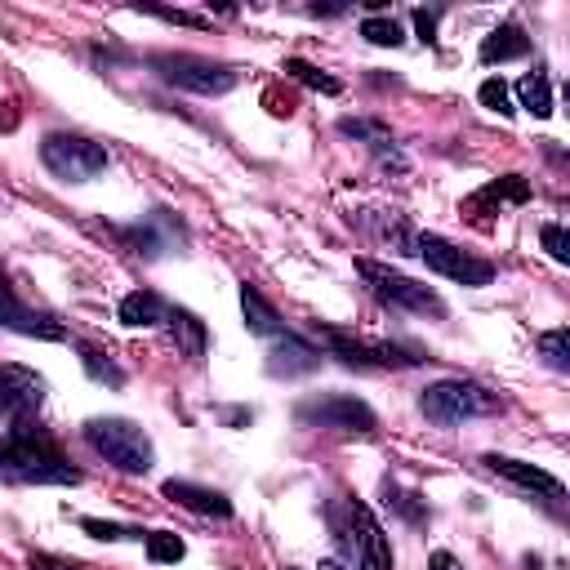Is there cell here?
<instances>
[{"instance_id":"obj_1","label":"cell","mask_w":570,"mask_h":570,"mask_svg":"<svg viewBox=\"0 0 570 570\" xmlns=\"http://www.w3.org/2000/svg\"><path fill=\"white\" fill-rule=\"evenodd\" d=\"M0 472L28 486H81V468H72L45 432H32V424L0 432Z\"/></svg>"},{"instance_id":"obj_2","label":"cell","mask_w":570,"mask_h":570,"mask_svg":"<svg viewBox=\"0 0 570 570\" xmlns=\"http://www.w3.org/2000/svg\"><path fill=\"white\" fill-rule=\"evenodd\" d=\"M335 539L344 548V557L357 566V570H393V548H388V535L384 526L375 521V512L357 499L339 503L335 508Z\"/></svg>"},{"instance_id":"obj_3","label":"cell","mask_w":570,"mask_h":570,"mask_svg":"<svg viewBox=\"0 0 570 570\" xmlns=\"http://www.w3.org/2000/svg\"><path fill=\"white\" fill-rule=\"evenodd\" d=\"M419 410H424L432 424L450 428V424H464V419L499 415L503 401H499V393H490V388H481V384H472V379H441V384L424 388Z\"/></svg>"},{"instance_id":"obj_4","label":"cell","mask_w":570,"mask_h":570,"mask_svg":"<svg viewBox=\"0 0 570 570\" xmlns=\"http://www.w3.org/2000/svg\"><path fill=\"white\" fill-rule=\"evenodd\" d=\"M357 276L370 285V295L384 299L388 308H401V313H415V317H446V304L437 291H428V285L393 272L388 263H375V258H357Z\"/></svg>"},{"instance_id":"obj_5","label":"cell","mask_w":570,"mask_h":570,"mask_svg":"<svg viewBox=\"0 0 570 570\" xmlns=\"http://www.w3.org/2000/svg\"><path fill=\"white\" fill-rule=\"evenodd\" d=\"M85 441L121 472H147L156 464V450H152V437L130 424V419H90L85 424Z\"/></svg>"},{"instance_id":"obj_6","label":"cell","mask_w":570,"mask_h":570,"mask_svg":"<svg viewBox=\"0 0 570 570\" xmlns=\"http://www.w3.org/2000/svg\"><path fill=\"white\" fill-rule=\"evenodd\" d=\"M41 161L63 183H90V179H99L108 170V147L85 139V134H45Z\"/></svg>"},{"instance_id":"obj_7","label":"cell","mask_w":570,"mask_h":570,"mask_svg":"<svg viewBox=\"0 0 570 570\" xmlns=\"http://www.w3.org/2000/svg\"><path fill=\"white\" fill-rule=\"evenodd\" d=\"M152 68L161 72V81H165V85L187 90V94H205V99H214V94L236 90V68L214 63V59H201V54H156V59H152Z\"/></svg>"},{"instance_id":"obj_8","label":"cell","mask_w":570,"mask_h":570,"mask_svg":"<svg viewBox=\"0 0 570 570\" xmlns=\"http://www.w3.org/2000/svg\"><path fill=\"white\" fill-rule=\"evenodd\" d=\"M415 254H419L437 276H446V281H459V285H490V281H495V263H486V258L459 250L455 241H446V236H437V232H419V236H415Z\"/></svg>"},{"instance_id":"obj_9","label":"cell","mask_w":570,"mask_h":570,"mask_svg":"<svg viewBox=\"0 0 570 570\" xmlns=\"http://www.w3.org/2000/svg\"><path fill=\"white\" fill-rule=\"evenodd\" d=\"M299 424L308 428H339V432H362L370 437L379 428L375 410L357 397H322V401H304L299 406Z\"/></svg>"},{"instance_id":"obj_10","label":"cell","mask_w":570,"mask_h":570,"mask_svg":"<svg viewBox=\"0 0 570 570\" xmlns=\"http://www.w3.org/2000/svg\"><path fill=\"white\" fill-rule=\"evenodd\" d=\"M45 401V379L23 366H0V415L28 424Z\"/></svg>"},{"instance_id":"obj_11","label":"cell","mask_w":570,"mask_h":570,"mask_svg":"<svg viewBox=\"0 0 570 570\" xmlns=\"http://www.w3.org/2000/svg\"><path fill=\"white\" fill-rule=\"evenodd\" d=\"M0 326L14 330V335H28V339H68V330L54 317H41V313L23 308L6 281H0Z\"/></svg>"},{"instance_id":"obj_12","label":"cell","mask_w":570,"mask_h":570,"mask_svg":"<svg viewBox=\"0 0 570 570\" xmlns=\"http://www.w3.org/2000/svg\"><path fill=\"white\" fill-rule=\"evenodd\" d=\"M481 464H486L495 477H503V481H512V486H521V490H530V495H548L552 503L566 499V486H561L552 472L535 468V464H521V459H508V455H486Z\"/></svg>"},{"instance_id":"obj_13","label":"cell","mask_w":570,"mask_h":570,"mask_svg":"<svg viewBox=\"0 0 570 570\" xmlns=\"http://www.w3.org/2000/svg\"><path fill=\"white\" fill-rule=\"evenodd\" d=\"M339 134L366 143L388 170H406V156H401V147H397V139H393V130H388L384 121H370V116H344V121H339Z\"/></svg>"},{"instance_id":"obj_14","label":"cell","mask_w":570,"mask_h":570,"mask_svg":"<svg viewBox=\"0 0 570 570\" xmlns=\"http://www.w3.org/2000/svg\"><path fill=\"white\" fill-rule=\"evenodd\" d=\"M161 495H165V499H174L179 508L196 512V517H232V499H227V495H218V490H205V486H196V481H179V477H170V481L161 486Z\"/></svg>"},{"instance_id":"obj_15","label":"cell","mask_w":570,"mask_h":570,"mask_svg":"<svg viewBox=\"0 0 570 570\" xmlns=\"http://www.w3.org/2000/svg\"><path fill=\"white\" fill-rule=\"evenodd\" d=\"M317 366H322V353H317L308 339H299V335H276V348H272V362H267L272 375L295 379V375H308V370H317Z\"/></svg>"},{"instance_id":"obj_16","label":"cell","mask_w":570,"mask_h":570,"mask_svg":"<svg viewBox=\"0 0 570 570\" xmlns=\"http://www.w3.org/2000/svg\"><path fill=\"white\" fill-rule=\"evenodd\" d=\"M165 326H170L174 348H179L187 362H201V357H205V348H210V330H205V322H201L196 313H187V308H170V313H165Z\"/></svg>"},{"instance_id":"obj_17","label":"cell","mask_w":570,"mask_h":570,"mask_svg":"<svg viewBox=\"0 0 570 570\" xmlns=\"http://www.w3.org/2000/svg\"><path fill=\"white\" fill-rule=\"evenodd\" d=\"M165 304H161V295L156 291H130L125 299H121V308H116V317H121V326H130V330H147V326H161L165 322Z\"/></svg>"},{"instance_id":"obj_18","label":"cell","mask_w":570,"mask_h":570,"mask_svg":"<svg viewBox=\"0 0 570 570\" xmlns=\"http://www.w3.org/2000/svg\"><path fill=\"white\" fill-rule=\"evenodd\" d=\"M241 313H245V326H250V335H263V339H272V335H281V317H276V308L254 291V285L245 281L241 285Z\"/></svg>"},{"instance_id":"obj_19","label":"cell","mask_w":570,"mask_h":570,"mask_svg":"<svg viewBox=\"0 0 570 570\" xmlns=\"http://www.w3.org/2000/svg\"><path fill=\"white\" fill-rule=\"evenodd\" d=\"M530 50V41H526V32L521 28H495L486 41H481V63H508V59H521Z\"/></svg>"},{"instance_id":"obj_20","label":"cell","mask_w":570,"mask_h":570,"mask_svg":"<svg viewBox=\"0 0 570 570\" xmlns=\"http://www.w3.org/2000/svg\"><path fill=\"white\" fill-rule=\"evenodd\" d=\"M77 348H81V366H85V375H90L94 384L125 388V370L116 366V357H112V353H103V348H94V344H77Z\"/></svg>"},{"instance_id":"obj_21","label":"cell","mask_w":570,"mask_h":570,"mask_svg":"<svg viewBox=\"0 0 570 570\" xmlns=\"http://www.w3.org/2000/svg\"><path fill=\"white\" fill-rule=\"evenodd\" d=\"M517 99H521V108H526L530 116H548V112H552V85H548V77H543V72L521 77V81H517Z\"/></svg>"},{"instance_id":"obj_22","label":"cell","mask_w":570,"mask_h":570,"mask_svg":"<svg viewBox=\"0 0 570 570\" xmlns=\"http://www.w3.org/2000/svg\"><path fill=\"white\" fill-rule=\"evenodd\" d=\"M281 72L291 77V81H299V85H308V90H317V94H339V90H344L330 72H322V68H313V63H304V59H285Z\"/></svg>"},{"instance_id":"obj_23","label":"cell","mask_w":570,"mask_h":570,"mask_svg":"<svg viewBox=\"0 0 570 570\" xmlns=\"http://www.w3.org/2000/svg\"><path fill=\"white\" fill-rule=\"evenodd\" d=\"M535 348H539V357H543L552 370H570V330H566V326H557V330L539 335V339H535Z\"/></svg>"},{"instance_id":"obj_24","label":"cell","mask_w":570,"mask_h":570,"mask_svg":"<svg viewBox=\"0 0 570 570\" xmlns=\"http://www.w3.org/2000/svg\"><path fill=\"white\" fill-rule=\"evenodd\" d=\"M481 201H517L521 205V201H530V183L521 174H508V179H499V183H490L472 196V205H481Z\"/></svg>"},{"instance_id":"obj_25","label":"cell","mask_w":570,"mask_h":570,"mask_svg":"<svg viewBox=\"0 0 570 570\" xmlns=\"http://www.w3.org/2000/svg\"><path fill=\"white\" fill-rule=\"evenodd\" d=\"M183 539L174 535V530H152L147 535V557L156 561V566H174V561H183Z\"/></svg>"},{"instance_id":"obj_26","label":"cell","mask_w":570,"mask_h":570,"mask_svg":"<svg viewBox=\"0 0 570 570\" xmlns=\"http://www.w3.org/2000/svg\"><path fill=\"white\" fill-rule=\"evenodd\" d=\"M81 530L94 535V539H108V543H121V539H147L139 526H121V521H103V517H81Z\"/></svg>"},{"instance_id":"obj_27","label":"cell","mask_w":570,"mask_h":570,"mask_svg":"<svg viewBox=\"0 0 570 570\" xmlns=\"http://www.w3.org/2000/svg\"><path fill=\"white\" fill-rule=\"evenodd\" d=\"M362 37H366L370 45H384V50H397V45L406 41V32H401L397 19H366V23H362Z\"/></svg>"},{"instance_id":"obj_28","label":"cell","mask_w":570,"mask_h":570,"mask_svg":"<svg viewBox=\"0 0 570 570\" xmlns=\"http://www.w3.org/2000/svg\"><path fill=\"white\" fill-rule=\"evenodd\" d=\"M477 99H481V108H490V112H499V116H512V112H517V108H512V94H508V85H503L499 77L481 81Z\"/></svg>"},{"instance_id":"obj_29","label":"cell","mask_w":570,"mask_h":570,"mask_svg":"<svg viewBox=\"0 0 570 570\" xmlns=\"http://www.w3.org/2000/svg\"><path fill=\"white\" fill-rule=\"evenodd\" d=\"M539 236H543V250H548L557 263H570V236H566V227L543 223V227H539Z\"/></svg>"},{"instance_id":"obj_30","label":"cell","mask_w":570,"mask_h":570,"mask_svg":"<svg viewBox=\"0 0 570 570\" xmlns=\"http://www.w3.org/2000/svg\"><path fill=\"white\" fill-rule=\"evenodd\" d=\"M139 14H152V19L174 23V28H196V32H205V28H210V19H205V14H187V10H139Z\"/></svg>"},{"instance_id":"obj_31","label":"cell","mask_w":570,"mask_h":570,"mask_svg":"<svg viewBox=\"0 0 570 570\" xmlns=\"http://www.w3.org/2000/svg\"><path fill=\"white\" fill-rule=\"evenodd\" d=\"M415 28H419V41L432 45V32H437V14L432 10H415Z\"/></svg>"},{"instance_id":"obj_32","label":"cell","mask_w":570,"mask_h":570,"mask_svg":"<svg viewBox=\"0 0 570 570\" xmlns=\"http://www.w3.org/2000/svg\"><path fill=\"white\" fill-rule=\"evenodd\" d=\"M32 570H77V566H68V561H59V557L37 552V557H32Z\"/></svg>"},{"instance_id":"obj_33","label":"cell","mask_w":570,"mask_h":570,"mask_svg":"<svg viewBox=\"0 0 570 570\" xmlns=\"http://www.w3.org/2000/svg\"><path fill=\"white\" fill-rule=\"evenodd\" d=\"M428 566H432V570H464V566H459L450 552H432V561H428Z\"/></svg>"},{"instance_id":"obj_34","label":"cell","mask_w":570,"mask_h":570,"mask_svg":"<svg viewBox=\"0 0 570 570\" xmlns=\"http://www.w3.org/2000/svg\"><path fill=\"white\" fill-rule=\"evenodd\" d=\"M322 570H348L344 561H322Z\"/></svg>"},{"instance_id":"obj_35","label":"cell","mask_w":570,"mask_h":570,"mask_svg":"<svg viewBox=\"0 0 570 570\" xmlns=\"http://www.w3.org/2000/svg\"><path fill=\"white\" fill-rule=\"evenodd\" d=\"M285 570H295V566H285Z\"/></svg>"}]
</instances>
